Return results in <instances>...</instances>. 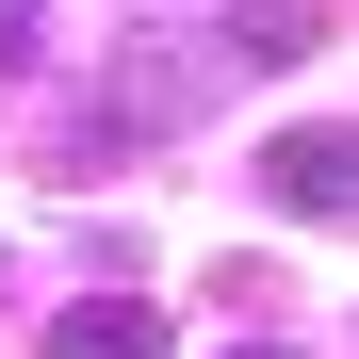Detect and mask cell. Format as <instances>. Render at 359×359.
I'll return each instance as SVG.
<instances>
[{"mask_svg": "<svg viewBox=\"0 0 359 359\" xmlns=\"http://www.w3.org/2000/svg\"><path fill=\"white\" fill-rule=\"evenodd\" d=\"M212 114V49L196 33H131L98 66V114H82V163H114V147H163V131H196Z\"/></svg>", "mask_w": 359, "mask_h": 359, "instance_id": "cell-1", "label": "cell"}, {"mask_svg": "<svg viewBox=\"0 0 359 359\" xmlns=\"http://www.w3.org/2000/svg\"><path fill=\"white\" fill-rule=\"evenodd\" d=\"M262 196H278V212H343V196H359V147H343V131H278V147H262Z\"/></svg>", "mask_w": 359, "mask_h": 359, "instance_id": "cell-2", "label": "cell"}, {"mask_svg": "<svg viewBox=\"0 0 359 359\" xmlns=\"http://www.w3.org/2000/svg\"><path fill=\"white\" fill-rule=\"evenodd\" d=\"M49 359H163V311H131V294H82V311H49Z\"/></svg>", "mask_w": 359, "mask_h": 359, "instance_id": "cell-3", "label": "cell"}, {"mask_svg": "<svg viewBox=\"0 0 359 359\" xmlns=\"http://www.w3.org/2000/svg\"><path fill=\"white\" fill-rule=\"evenodd\" d=\"M327 49V0H229V66H311Z\"/></svg>", "mask_w": 359, "mask_h": 359, "instance_id": "cell-4", "label": "cell"}, {"mask_svg": "<svg viewBox=\"0 0 359 359\" xmlns=\"http://www.w3.org/2000/svg\"><path fill=\"white\" fill-rule=\"evenodd\" d=\"M33 33H49V17H33V0H0V66H33Z\"/></svg>", "mask_w": 359, "mask_h": 359, "instance_id": "cell-5", "label": "cell"}]
</instances>
